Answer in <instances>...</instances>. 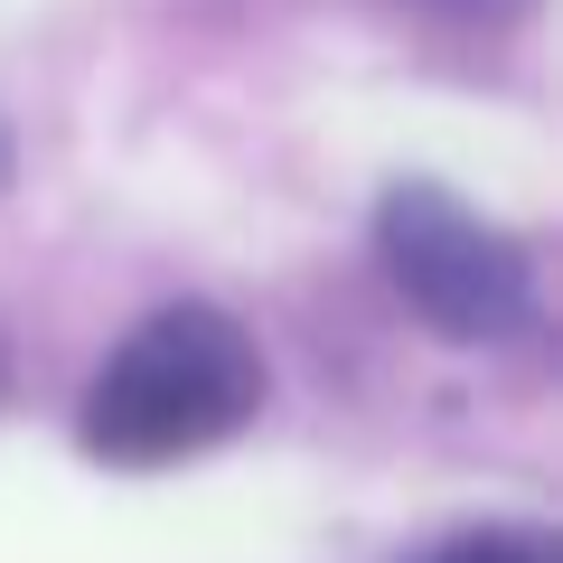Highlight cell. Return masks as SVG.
Here are the masks:
<instances>
[{"mask_svg":"<svg viewBox=\"0 0 563 563\" xmlns=\"http://www.w3.org/2000/svg\"><path fill=\"white\" fill-rule=\"evenodd\" d=\"M263 404V357L225 310L207 301H179L161 320H141L113 357L95 366L85 385V451L113 470H161V461H188V451L225 442L244 413Z\"/></svg>","mask_w":563,"mask_h":563,"instance_id":"obj_1","label":"cell"},{"mask_svg":"<svg viewBox=\"0 0 563 563\" xmlns=\"http://www.w3.org/2000/svg\"><path fill=\"white\" fill-rule=\"evenodd\" d=\"M442 563H536V554H517V544H461V554H442Z\"/></svg>","mask_w":563,"mask_h":563,"instance_id":"obj_3","label":"cell"},{"mask_svg":"<svg viewBox=\"0 0 563 563\" xmlns=\"http://www.w3.org/2000/svg\"><path fill=\"white\" fill-rule=\"evenodd\" d=\"M376 254H385V282H395L442 339H507V329H526V310H536L526 254L488 217H470L451 188L404 179L395 198L376 207Z\"/></svg>","mask_w":563,"mask_h":563,"instance_id":"obj_2","label":"cell"},{"mask_svg":"<svg viewBox=\"0 0 563 563\" xmlns=\"http://www.w3.org/2000/svg\"><path fill=\"white\" fill-rule=\"evenodd\" d=\"M0 169H10V141H0Z\"/></svg>","mask_w":563,"mask_h":563,"instance_id":"obj_4","label":"cell"}]
</instances>
